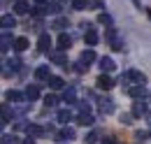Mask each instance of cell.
Wrapping results in <instances>:
<instances>
[{"mask_svg": "<svg viewBox=\"0 0 151 144\" xmlns=\"http://www.w3.org/2000/svg\"><path fill=\"white\" fill-rule=\"evenodd\" d=\"M86 70H88L86 63H81V60H77V63H75V72H77V74H84Z\"/></svg>", "mask_w": 151, "mask_h": 144, "instance_id": "f546056e", "label": "cell"}, {"mask_svg": "<svg viewBox=\"0 0 151 144\" xmlns=\"http://www.w3.org/2000/svg\"><path fill=\"white\" fill-rule=\"evenodd\" d=\"M14 12H17V14H28V2H26V0L14 2Z\"/></svg>", "mask_w": 151, "mask_h": 144, "instance_id": "d4e9b609", "label": "cell"}, {"mask_svg": "<svg viewBox=\"0 0 151 144\" xmlns=\"http://www.w3.org/2000/svg\"><path fill=\"white\" fill-rule=\"evenodd\" d=\"M105 40H107V42L112 44V49H116V51H123V40L119 37V30H116L114 26L105 30Z\"/></svg>", "mask_w": 151, "mask_h": 144, "instance_id": "7a4b0ae2", "label": "cell"}, {"mask_svg": "<svg viewBox=\"0 0 151 144\" xmlns=\"http://www.w3.org/2000/svg\"><path fill=\"white\" fill-rule=\"evenodd\" d=\"M147 137H149V135H147V132H142V130H137V132H135V140H137V142H139V144L144 142Z\"/></svg>", "mask_w": 151, "mask_h": 144, "instance_id": "d590c367", "label": "cell"}, {"mask_svg": "<svg viewBox=\"0 0 151 144\" xmlns=\"http://www.w3.org/2000/svg\"><path fill=\"white\" fill-rule=\"evenodd\" d=\"M102 144H114V140H112V137H107V140H105Z\"/></svg>", "mask_w": 151, "mask_h": 144, "instance_id": "f35d334b", "label": "cell"}, {"mask_svg": "<svg viewBox=\"0 0 151 144\" xmlns=\"http://www.w3.org/2000/svg\"><path fill=\"white\" fill-rule=\"evenodd\" d=\"M26 98H28L30 102L37 100V98H40V89H37V86H28V89H26Z\"/></svg>", "mask_w": 151, "mask_h": 144, "instance_id": "603a6c76", "label": "cell"}, {"mask_svg": "<svg viewBox=\"0 0 151 144\" xmlns=\"http://www.w3.org/2000/svg\"><path fill=\"white\" fill-rule=\"evenodd\" d=\"M132 2H135V7H139V5H142V0H132Z\"/></svg>", "mask_w": 151, "mask_h": 144, "instance_id": "60d3db41", "label": "cell"}, {"mask_svg": "<svg viewBox=\"0 0 151 144\" xmlns=\"http://www.w3.org/2000/svg\"><path fill=\"white\" fill-rule=\"evenodd\" d=\"M114 112V100L112 98H105V100H100V114H112Z\"/></svg>", "mask_w": 151, "mask_h": 144, "instance_id": "5bb4252c", "label": "cell"}, {"mask_svg": "<svg viewBox=\"0 0 151 144\" xmlns=\"http://www.w3.org/2000/svg\"><path fill=\"white\" fill-rule=\"evenodd\" d=\"M63 102H68V105L77 102V89H75V86H70V89L63 91Z\"/></svg>", "mask_w": 151, "mask_h": 144, "instance_id": "4fadbf2b", "label": "cell"}, {"mask_svg": "<svg viewBox=\"0 0 151 144\" xmlns=\"http://www.w3.org/2000/svg\"><path fill=\"white\" fill-rule=\"evenodd\" d=\"M147 123H149V126H151V112H149V114H147Z\"/></svg>", "mask_w": 151, "mask_h": 144, "instance_id": "ab89813d", "label": "cell"}, {"mask_svg": "<svg viewBox=\"0 0 151 144\" xmlns=\"http://www.w3.org/2000/svg\"><path fill=\"white\" fill-rule=\"evenodd\" d=\"M72 9H88V0H72Z\"/></svg>", "mask_w": 151, "mask_h": 144, "instance_id": "83f0119b", "label": "cell"}, {"mask_svg": "<svg viewBox=\"0 0 151 144\" xmlns=\"http://www.w3.org/2000/svg\"><path fill=\"white\" fill-rule=\"evenodd\" d=\"M14 49L17 51H26L28 49V37H14Z\"/></svg>", "mask_w": 151, "mask_h": 144, "instance_id": "ffe728a7", "label": "cell"}, {"mask_svg": "<svg viewBox=\"0 0 151 144\" xmlns=\"http://www.w3.org/2000/svg\"><path fill=\"white\" fill-rule=\"evenodd\" d=\"M35 2H37V5H42V2H51V0H35Z\"/></svg>", "mask_w": 151, "mask_h": 144, "instance_id": "b9f144b4", "label": "cell"}, {"mask_svg": "<svg viewBox=\"0 0 151 144\" xmlns=\"http://www.w3.org/2000/svg\"><path fill=\"white\" fill-rule=\"evenodd\" d=\"M9 47H14V40H12V35H9V33H2V42H0V49H2V54H5Z\"/></svg>", "mask_w": 151, "mask_h": 144, "instance_id": "d6986e66", "label": "cell"}, {"mask_svg": "<svg viewBox=\"0 0 151 144\" xmlns=\"http://www.w3.org/2000/svg\"><path fill=\"white\" fill-rule=\"evenodd\" d=\"M149 98H151V93H149Z\"/></svg>", "mask_w": 151, "mask_h": 144, "instance_id": "ee69618b", "label": "cell"}, {"mask_svg": "<svg viewBox=\"0 0 151 144\" xmlns=\"http://www.w3.org/2000/svg\"><path fill=\"white\" fill-rule=\"evenodd\" d=\"M44 132H47V130H44L42 126H35V123L28 126V137H42Z\"/></svg>", "mask_w": 151, "mask_h": 144, "instance_id": "ac0fdd59", "label": "cell"}, {"mask_svg": "<svg viewBox=\"0 0 151 144\" xmlns=\"http://www.w3.org/2000/svg\"><path fill=\"white\" fill-rule=\"evenodd\" d=\"M56 102H58V100H56V95H47V98H44V105H47V107H54Z\"/></svg>", "mask_w": 151, "mask_h": 144, "instance_id": "836d02e7", "label": "cell"}, {"mask_svg": "<svg viewBox=\"0 0 151 144\" xmlns=\"http://www.w3.org/2000/svg\"><path fill=\"white\" fill-rule=\"evenodd\" d=\"M79 60H81V63H86V65H88V63H93V60H95V51H93V49L81 51V58H79Z\"/></svg>", "mask_w": 151, "mask_h": 144, "instance_id": "44dd1931", "label": "cell"}, {"mask_svg": "<svg viewBox=\"0 0 151 144\" xmlns=\"http://www.w3.org/2000/svg\"><path fill=\"white\" fill-rule=\"evenodd\" d=\"M114 68H116V63H114L109 56H102V58H100V70H102V74H105V72H112Z\"/></svg>", "mask_w": 151, "mask_h": 144, "instance_id": "7c38bea8", "label": "cell"}, {"mask_svg": "<svg viewBox=\"0 0 151 144\" xmlns=\"http://www.w3.org/2000/svg\"><path fill=\"white\" fill-rule=\"evenodd\" d=\"M37 49L42 54H49L51 51V37L47 35V33H40V40H37Z\"/></svg>", "mask_w": 151, "mask_h": 144, "instance_id": "8992f818", "label": "cell"}, {"mask_svg": "<svg viewBox=\"0 0 151 144\" xmlns=\"http://www.w3.org/2000/svg\"><path fill=\"white\" fill-rule=\"evenodd\" d=\"M51 28H58V30H63V28H68V19H56L54 23H51Z\"/></svg>", "mask_w": 151, "mask_h": 144, "instance_id": "f1b7e54d", "label": "cell"}, {"mask_svg": "<svg viewBox=\"0 0 151 144\" xmlns=\"http://www.w3.org/2000/svg\"><path fill=\"white\" fill-rule=\"evenodd\" d=\"M121 123L130 126V123H132V114H121Z\"/></svg>", "mask_w": 151, "mask_h": 144, "instance_id": "8d00e7d4", "label": "cell"}, {"mask_svg": "<svg viewBox=\"0 0 151 144\" xmlns=\"http://www.w3.org/2000/svg\"><path fill=\"white\" fill-rule=\"evenodd\" d=\"M98 40H100V37H98V33H95V28L84 33V42H86L88 47H95V44H98Z\"/></svg>", "mask_w": 151, "mask_h": 144, "instance_id": "9a60e30c", "label": "cell"}, {"mask_svg": "<svg viewBox=\"0 0 151 144\" xmlns=\"http://www.w3.org/2000/svg\"><path fill=\"white\" fill-rule=\"evenodd\" d=\"M142 114H144V116H147V114H149V112H147V105H144V102H142V100H137V102H135V105H132V116H142Z\"/></svg>", "mask_w": 151, "mask_h": 144, "instance_id": "2e32d148", "label": "cell"}, {"mask_svg": "<svg viewBox=\"0 0 151 144\" xmlns=\"http://www.w3.org/2000/svg\"><path fill=\"white\" fill-rule=\"evenodd\" d=\"M56 44H58V51H68L70 47H72V37L68 35V33H60L56 40Z\"/></svg>", "mask_w": 151, "mask_h": 144, "instance_id": "ba28073f", "label": "cell"}, {"mask_svg": "<svg viewBox=\"0 0 151 144\" xmlns=\"http://www.w3.org/2000/svg\"><path fill=\"white\" fill-rule=\"evenodd\" d=\"M88 7H93V9H105L102 0H88Z\"/></svg>", "mask_w": 151, "mask_h": 144, "instance_id": "d6a6232c", "label": "cell"}, {"mask_svg": "<svg viewBox=\"0 0 151 144\" xmlns=\"http://www.w3.org/2000/svg\"><path fill=\"white\" fill-rule=\"evenodd\" d=\"M47 84H49V86H51L54 91H58V89H63V86H65V81H63V77H51V79H49Z\"/></svg>", "mask_w": 151, "mask_h": 144, "instance_id": "7402d4cb", "label": "cell"}, {"mask_svg": "<svg viewBox=\"0 0 151 144\" xmlns=\"http://www.w3.org/2000/svg\"><path fill=\"white\" fill-rule=\"evenodd\" d=\"M21 144H35V140H33V137H28V140H23Z\"/></svg>", "mask_w": 151, "mask_h": 144, "instance_id": "74e56055", "label": "cell"}, {"mask_svg": "<svg viewBox=\"0 0 151 144\" xmlns=\"http://www.w3.org/2000/svg\"><path fill=\"white\" fill-rule=\"evenodd\" d=\"M44 7H47V14H60V9H63L60 2H47Z\"/></svg>", "mask_w": 151, "mask_h": 144, "instance_id": "cb8c5ba5", "label": "cell"}, {"mask_svg": "<svg viewBox=\"0 0 151 144\" xmlns=\"http://www.w3.org/2000/svg\"><path fill=\"white\" fill-rule=\"evenodd\" d=\"M130 98H135V100H142L144 95H147V86H132V89H128L126 91Z\"/></svg>", "mask_w": 151, "mask_h": 144, "instance_id": "30bf717a", "label": "cell"}, {"mask_svg": "<svg viewBox=\"0 0 151 144\" xmlns=\"http://www.w3.org/2000/svg\"><path fill=\"white\" fill-rule=\"evenodd\" d=\"M0 26H2V33H9V30H14V28H17V19L12 17V14H2Z\"/></svg>", "mask_w": 151, "mask_h": 144, "instance_id": "52a82bcc", "label": "cell"}, {"mask_svg": "<svg viewBox=\"0 0 151 144\" xmlns=\"http://www.w3.org/2000/svg\"><path fill=\"white\" fill-rule=\"evenodd\" d=\"M98 21H100V23H105V26H109V28H112V17H109V14H105V12H102V14H100V17H98Z\"/></svg>", "mask_w": 151, "mask_h": 144, "instance_id": "4dcf8cb0", "label": "cell"}, {"mask_svg": "<svg viewBox=\"0 0 151 144\" xmlns=\"http://www.w3.org/2000/svg\"><path fill=\"white\" fill-rule=\"evenodd\" d=\"M58 121H60V123H68V121H70V119H72V112H70V109H60V112H58V116H56Z\"/></svg>", "mask_w": 151, "mask_h": 144, "instance_id": "484cf974", "label": "cell"}, {"mask_svg": "<svg viewBox=\"0 0 151 144\" xmlns=\"http://www.w3.org/2000/svg\"><path fill=\"white\" fill-rule=\"evenodd\" d=\"M98 140H100V130H93V132H88V135H86V140H84V142H86V144H98Z\"/></svg>", "mask_w": 151, "mask_h": 144, "instance_id": "4316f807", "label": "cell"}, {"mask_svg": "<svg viewBox=\"0 0 151 144\" xmlns=\"http://www.w3.org/2000/svg\"><path fill=\"white\" fill-rule=\"evenodd\" d=\"M5 100L12 102V105H23V100H28V98H26V93H19V91H7Z\"/></svg>", "mask_w": 151, "mask_h": 144, "instance_id": "277c9868", "label": "cell"}, {"mask_svg": "<svg viewBox=\"0 0 151 144\" xmlns=\"http://www.w3.org/2000/svg\"><path fill=\"white\" fill-rule=\"evenodd\" d=\"M79 105V114H91V105L88 102H77Z\"/></svg>", "mask_w": 151, "mask_h": 144, "instance_id": "1f68e13d", "label": "cell"}, {"mask_svg": "<svg viewBox=\"0 0 151 144\" xmlns=\"http://www.w3.org/2000/svg\"><path fill=\"white\" fill-rule=\"evenodd\" d=\"M75 135H77V132H75V128H70V126L56 132V137H58V140H60L63 144H70V140H75Z\"/></svg>", "mask_w": 151, "mask_h": 144, "instance_id": "5b68a950", "label": "cell"}, {"mask_svg": "<svg viewBox=\"0 0 151 144\" xmlns=\"http://www.w3.org/2000/svg\"><path fill=\"white\" fill-rule=\"evenodd\" d=\"M49 60H54L56 65H60V68H65V70L70 68V63H68V56L63 54V51H54V49H51V51H49Z\"/></svg>", "mask_w": 151, "mask_h": 144, "instance_id": "3957f363", "label": "cell"}, {"mask_svg": "<svg viewBox=\"0 0 151 144\" xmlns=\"http://www.w3.org/2000/svg\"><path fill=\"white\" fill-rule=\"evenodd\" d=\"M119 81H121V84L126 86V91H128V89H132V86H144V84H147V77H144L139 70H126L121 74Z\"/></svg>", "mask_w": 151, "mask_h": 144, "instance_id": "6da1fadb", "label": "cell"}, {"mask_svg": "<svg viewBox=\"0 0 151 144\" xmlns=\"http://www.w3.org/2000/svg\"><path fill=\"white\" fill-rule=\"evenodd\" d=\"M77 123H79V126H93L95 119H93V114H79V116H77Z\"/></svg>", "mask_w": 151, "mask_h": 144, "instance_id": "e0dca14e", "label": "cell"}, {"mask_svg": "<svg viewBox=\"0 0 151 144\" xmlns=\"http://www.w3.org/2000/svg\"><path fill=\"white\" fill-rule=\"evenodd\" d=\"M95 84H98V89H100V91H109V89L114 86V81L109 79V77H107V74H100Z\"/></svg>", "mask_w": 151, "mask_h": 144, "instance_id": "8fae6325", "label": "cell"}, {"mask_svg": "<svg viewBox=\"0 0 151 144\" xmlns=\"http://www.w3.org/2000/svg\"><path fill=\"white\" fill-rule=\"evenodd\" d=\"M54 74H51V70H49V65H40L37 70H35V79H40V81H49Z\"/></svg>", "mask_w": 151, "mask_h": 144, "instance_id": "9c48e42d", "label": "cell"}, {"mask_svg": "<svg viewBox=\"0 0 151 144\" xmlns=\"http://www.w3.org/2000/svg\"><path fill=\"white\" fill-rule=\"evenodd\" d=\"M147 14H149V19H151V9H147Z\"/></svg>", "mask_w": 151, "mask_h": 144, "instance_id": "7bdbcfd3", "label": "cell"}, {"mask_svg": "<svg viewBox=\"0 0 151 144\" xmlns=\"http://www.w3.org/2000/svg\"><path fill=\"white\" fill-rule=\"evenodd\" d=\"M2 144H17V137L14 135H2Z\"/></svg>", "mask_w": 151, "mask_h": 144, "instance_id": "e575fe53", "label": "cell"}]
</instances>
